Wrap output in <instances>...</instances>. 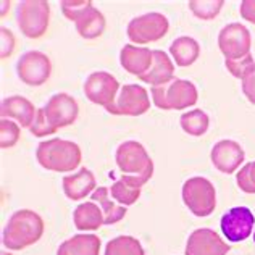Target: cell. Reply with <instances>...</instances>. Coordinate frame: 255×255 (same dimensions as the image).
Segmentation results:
<instances>
[{"label":"cell","instance_id":"cell-1","mask_svg":"<svg viewBox=\"0 0 255 255\" xmlns=\"http://www.w3.org/2000/svg\"><path fill=\"white\" fill-rule=\"evenodd\" d=\"M79 115V105L68 94L60 92L52 96L42 109L37 110L34 125L31 126V132L36 137H45L57 132L60 128L70 126L76 122Z\"/></svg>","mask_w":255,"mask_h":255},{"label":"cell","instance_id":"cell-2","mask_svg":"<svg viewBox=\"0 0 255 255\" xmlns=\"http://www.w3.org/2000/svg\"><path fill=\"white\" fill-rule=\"evenodd\" d=\"M44 234V221L36 212L23 209L11 215L3 230V246L10 251H21L36 244Z\"/></svg>","mask_w":255,"mask_h":255},{"label":"cell","instance_id":"cell-3","mask_svg":"<svg viewBox=\"0 0 255 255\" xmlns=\"http://www.w3.org/2000/svg\"><path fill=\"white\" fill-rule=\"evenodd\" d=\"M39 165L45 170L66 173L76 170L81 165L83 153L73 140L47 139L37 145L36 152Z\"/></svg>","mask_w":255,"mask_h":255},{"label":"cell","instance_id":"cell-4","mask_svg":"<svg viewBox=\"0 0 255 255\" xmlns=\"http://www.w3.org/2000/svg\"><path fill=\"white\" fill-rule=\"evenodd\" d=\"M63 15L76 24L79 36L84 39H96L105 31V16L91 0H68L62 2Z\"/></svg>","mask_w":255,"mask_h":255},{"label":"cell","instance_id":"cell-5","mask_svg":"<svg viewBox=\"0 0 255 255\" xmlns=\"http://www.w3.org/2000/svg\"><path fill=\"white\" fill-rule=\"evenodd\" d=\"M150 92L153 104L162 110H184L196 105L199 97L196 86L186 79H173L168 84L152 87Z\"/></svg>","mask_w":255,"mask_h":255},{"label":"cell","instance_id":"cell-6","mask_svg":"<svg viewBox=\"0 0 255 255\" xmlns=\"http://www.w3.org/2000/svg\"><path fill=\"white\" fill-rule=\"evenodd\" d=\"M183 200L196 217L205 218L212 215L217 207V191L207 178L194 176L183 186Z\"/></svg>","mask_w":255,"mask_h":255},{"label":"cell","instance_id":"cell-7","mask_svg":"<svg viewBox=\"0 0 255 255\" xmlns=\"http://www.w3.org/2000/svg\"><path fill=\"white\" fill-rule=\"evenodd\" d=\"M115 160L118 168L129 176H139L145 183H149V179L152 178L153 162L144 149V145L136 142V140H126L120 145L117 149Z\"/></svg>","mask_w":255,"mask_h":255},{"label":"cell","instance_id":"cell-8","mask_svg":"<svg viewBox=\"0 0 255 255\" xmlns=\"http://www.w3.org/2000/svg\"><path fill=\"white\" fill-rule=\"evenodd\" d=\"M252 37L249 29L241 23L225 26L218 34V47L226 62H241L251 57Z\"/></svg>","mask_w":255,"mask_h":255},{"label":"cell","instance_id":"cell-9","mask_svg":"<svg viewBox=\"0 0 255 255\" xmlns=\"http://www.w3.org/2000/svg\"><path fill=\"white\" fill-rule=\"evenodd\" d=\"M170 29V23L166 16H163L162 13L152 11L145 13L132 18L129 24H128V37L131 39L134 44L142 45L149 42H155L158 39H162Z\"/></svg>","mask_w":255,"mask_h":255},{"label":"cell","instance_id":"cell-10","mask_svg":"<svg viewBox=\"0 0 255 255\" xmlns=\"http://www.w3.org/2000/svg\"><path fill=\"white\" fill-rule=\"evenodd\" d=\"M50 5L44 0H26L19 5L18 26L29 39H39L49 28Z\"/></svg>","mask_w":255,"mask_h":255},{"label":"cell","instance_id":"cell-11","mask_svg":"<svg viewBox=\"0 0 255 255\" xmlns=\"http://www.w3.org/2000/svg\"><path fill=\"white\" fill-rule=\"evenodd\" d=\"M150 109L149 94L139 84H126L120 89L117 96L107 112L112 115H128V117H139Z\"/></svg>","mask_w":255,"mask_h":255},{"label":"cell","instance_id":"cell-12","mask_svg":"<svg viewBox=\"0 0 255 255\" xmlns=\"http://www.w3.org/2000/svg\"><path fill=\"white\" fill-rule=\"evenodd\" d=\"M16 71L19 79L32 87L42 86L52 73V62L45 53L39 50L26 52L16 63Z\"/></svg>","mask_w":255,"mask_h":255},{"label":"cell","instance_id":"cell-13","mask_svg":"<svg viewBox=\"0 0 255 255\" xmlns=\"http://www.w3.org/2000/svg\"><path fill=\"white\" fill-rule=\"evenodd\" d=\"M122 89L117 78L107 71H96L89 75L84 83V94L92 104L102 105L105 109L115 102L118 91Z\"/></svg>","mask_w":255,"mask_h":255},{"label":"cell","instance_id":"cell-14","mask_svg":"<svg viewBox=\"0 0 255 255\" xmlns=\"http://www.w3.org/2000/svg\"><path fill=\"white\" fill-rule=\"evenodd\" d=\"M254 213L247 207H234L221 217V231L230 243H243L252 234L254 230Z\"/></svg>","mask_w":255,"mask_h":255},{"label":"cell","instance_id":"cell-15","mask_svg":"<svg viewBox=\"0 0 255 255\" xmlns=\"http://www.w3.org/2000/svg\"><path fill=\"white\" fill-rule=\"evenodd\" d=\"M230 249L231 247L209 228L191 233L186 243V255H226Z\"/></svg>","mask_w":255,"mask_h":255},{"label":"cell","instance_id":"cell-16","mask_svg":"<svg viewBox=\"0 0 255 255\" xmlns=\"http://www.w3.org/2000/svg\"><path fill=\"white\" fill-rule=\"evenodd\" d=\"M244 157H246L244 149L231 139H223L217 142L213 145L210 153L215 168L226 174L236 171L241 166V163L244 162Z\"/></svg>","mask_w":255,"mask_h":255},{"label":"cell","instance_id":"cell-17","mask_svg":"<svg viewBox=\"0 0 255 255\" xmlns=\"http://www.w3.org/2000/svg\"><path fill=\"white\" fill-rule=\"evenodd\" d=\"M120 62L122 66L134 76H144L153 65V50L145 47H137L132 44H126L120 52Z\"/></svg>","mask_w":255,"mask_h":255},{"label":"cell","instance_id":"cell-18","mask_svg":"<svg viewBox=\"0 0 255 255\" xmlns=\"http://www.w3.org/2000/svg\"><path fill=\"white\" fill-rule=\"evenodd\" d=\"M0 115H2V118H15L23 128H29L31 129V126L36 122L37 110L26 97L11 96L2 100Z\"/></svg>","mask_w":255,"mask_h":255},{"label":"cell","instance_id":"cell-19","mask_svg":"<svg viewBox=\"0 0 255 255\" xmlns=\"http://www.w3.org/2000/svg\"><path fill=\"white\" fill-rule=\"evenodd\" d=\"M63 191L70 200H81L96 191V176L87 168H81L78 173L63 178Z\"/></svg>","mask_w":255,"mask_h":255},{"label":"cell","instance_id":"cell-20","mask_svg":"<svg viewBox=\"0 0 255 255\" xmlns=\"http://www.w3.org/2000/svg\"><path fill=\"white\" fill-rule=\"evenodd\" d=\"M174 78V65L163 50H153V65L152 68L139 79L152 87L163 86L173 81Z\"/></svg>","mask_w":255,"mask_h":255},{"label":"cell","instance_id":"cell-21","mask_svg":"<svg viewBox=\"0 0 255 255\" xmlns=\"http://www.w3.org/2000/svg\"><path fill=\"white\" fill-rule=\"evenodd\" d=\"M147 184L142 178L139 176H129V174H123L122 178L112 184L110 196L117 200L118 204L123 207L132 205L140 196V187Z\"/></svg>","mask_w":255,"mask_h":255},{"label":"cell","instance_id":"cell-22","mask_svg":"<svg viewBox=\"0 0 255 255\" xmlns=\"http://www.w3.org/2000/svg\"><path fill=\"white\" fill-rule=\"evenodd\" d=\"M100 243L96 234H76L60 244L57 255H100Z\"/></svg>","mask_w":255,"mask_h":255},{"label":"cell","instance_id":"cell-23","mask_svg":"<svg viewBox=\"0 0 255 255\" xmlns=\"http://www.w3.org/2000/svg\"><path fill=\"white\" fill-rule=\"evenodd\" d=\"M73 221H75L76 230L79 231H96L102 225H105L104 212L96 202L79 204L73 212Z\"/></svg>","mask_w":255,"mask_h":255},{"label":"cell","instance_id":"cell-24","mask_svg":"<svg viewBox=\"0 0 255 255\" xmlns=\"http://www.w3.org/2000/svg\"><path fill=\"white\" fill-rule=\"evenodd\" d=\"M91 199H92V202L99 204L100 209H102L105 225L118 223V221H122L125 218L126 207L112 202V200H110V189H107V187L100 186V187H97V189L91 194Z\"/></svg>","mask_w":255,"mask_h":255},{"label":"cell","instance_id":"cell-25","mask_svg":"<svg viewBox=\"0 0 255 255\" xmlns=\"http://www.w3.org/2000/svg\"><path fill=\"white\" fill-rule=\"evenodd\" d=\"M170 52L178 66H191L200 55V45L196 39L183 36L173 41Z\"/></svg>","mask_w":255,"mask_h":255},{"label":"cell","instance_id":"cell-26","mask_svg":"<svg viewBox=\"0 0 255 255\" xmlns=\"http://www.w3.org/2000/svg\"><path fill=\"white\" fill-rule=\"evenodd\" d=\"M179 125L183 128V131L189 134V136L199 137V136H202V134H205L207 129H209L210 120L204 110L197 109V110H191L187 113H183L179 118Z\"/></svg>","mask_w":255,"mask_h":255},{"label":"cell","instance_id":"cell-27","mask_svg":"<svg viewBox=\"0 0 255 255\" xmlns=\"http://www.w3.org/2000/svg\"><path fill=\"white\" fill-rule=\"evenodd\" d=\"M104 255H145V252L136 238L118 236L107 244Z\"/></svg>","mask_w":255,"mask_h":255},{"label":"cell","instance_id":"cell-28","mask_svg":"<svg viewBox=\"0 0 255 255\" xmlns=\"http://www.w3.org/2000/svg\"><path fill=\"white\" fill-rule=\"evenodd\" d=\"M223 0H191L189 8L197 18L212 19L220 13Z\"/></svg>","mask_w":255,"mask_h":255},{"label":"cell","instance_id":"cell-29","mask_svg":"<svg viewBox=\"0 0 255 255\" xmlns=\"http://www.w3.org/2000/svg\"><path fill=\"white\" fill-rule=\"evenodd\" d=\"M19 139V126L10 120L2 118L0 122V145L2 149H10Z\"/></svg>","mask_w":255,"mask_h":255},{"label":"cell","instance_id":"cell-30","mask_svg":"<svg viewBox=\"0 0 255 255\" xmlns=\"http://www.w3.org/2000/svg\"><path fill=\"white\" fill-rule=\"evenodd\" d=\"M236 183L246 194H255V162L247 163L239 170Z\"/></svg>","mask_w":255,"mask_h":255},{"label":"cell","instance_id":"cell-31","mask_svg":"<svg viewBox=\"0 0 255 255\" xmlns=\"http://www.w3.org/2000/svg\"><path fill=\"white\" fill-rule=\"evenodd\" d=\"M241 79H243V92L249 99V102L255 105V63L246 66Z\"/></svg>","mask_w":255,"mask_h":255},{"label":"cell","instance_id":"cell-32","mask_svg":"<svg viewBox=\"0 0 255 255\" xmlns=\"http://www.w3.org/2000/svg\"><path fill=\"white\" fill-rule=\"evenodd\" d=\"M2 34V58L5 60L6 57H10L13 53V49H15V37H13V32L2 28L0 31Z\"/></svg>","mask_w":255,"mask_h":255},{"label":"cell","instance_id":"cell-33","mask_svg":"<svg viewBox=\"0 0 255 255\" xmlns=\"http://www.w3.org/2000/svg\"><path fill=\"white\" fill-rule=\"evenodd\" d=\"M241 16L255 24V0H244L241 3Z\"/></svg>","mask_w":255,"mask_h":255},{"label":"cell","instance_id":"cell-34","mask_svg":"<svg viewBox=\"0 0 255 255\" xmlns=\"http://www.w3.org/2000/svg\"><path fill=\"white\" fill-rule=\"evenodd\" d=\"M254 243H255V231H254Z\"/></svg>","mask_w":255,"mask_h":255},{"label":"cell","instance_id":"cell-35","mask_svg":"<svg viewBox=\"0 0 255 255\" xmlns=\"http://www.w3.org/2000/svg\"><path fill=\"white\" fill-rule=\"evenodd\" d=\"M2 255H6V254H5V252H2Z\"/></svg>","mask_w":255,"mask_h":255}]
</instances>
